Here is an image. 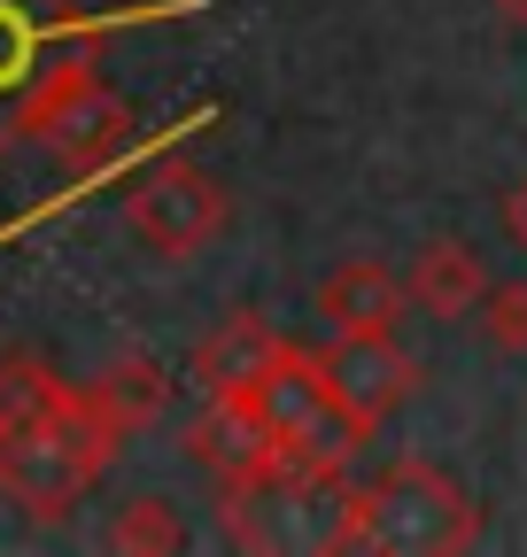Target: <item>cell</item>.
<instances>
[{"instance_id":"cell-4","label":"cell","mask_w":527,"mask_h":557,"mask_svg":"<svg viewBox=\"0 0 527 557\" xmlns=\"http://www.w3.org/2000/svg\"><path fill=\"white\" fill-rule=\"evenodd\" d=\"M225 218H233L225 186H218L203 163H186L179 148H163L156 163H140V171H132V186H124V225H132V240H140L148 256H163V263H194V256L225 233Z\"/></svg>"},{"instance_id":"cell-13","label":"cell","mask_w":527,"mask_h":557,"mask_svg":"<svg viewBox=\"0 0 527 557\" xmlns=\"http://www.w3.org/2000/svg\"><path fill=\"white\" fill-rule=\"evenodd\" d=\"M474 333H481L489 357H527V278L489 287V302L474 310Z\"/></svg>"},{"instance_id":"cell-9","label":"cell","mask_w":527,"mask_h":557,"mask_svg":"<svg viewBox=\"0 0 527 557\" xmlns=\"http://www.w3.org/2000/svg\"><path fill=\"white\" fill-rule=\"evenodd\" d=\"M280 348H287V333L264 318V310H225L203 341H194L186 372H194V387H203V395H225V387H248L256 372H272Z\"/></svg>"},{"instance_id":"cell-6","label":"cell","mask_w":527,"mask_h":557,"mask_svg":"<svg viewBox=\"0 0 527 557\" xmlns=\"http://www.w3.org/2000/svg\"><path fill=\"white\" fill-rule=\"evenodd\" d=\"M186 457L218 487H256V496H280L287 487V457L272 449V434L256 426V410L241 395H203V410L186 426Z\"/></svg>"},{"instance_id":"cell-2","label":"cell","mask_w":527,"mask_h":557,"mask_svg":"<svg viewBox=\"0 0 527 557\" xmlns=\"http://www.w3.org/2000/svg\"><path fill=\"white\" fill-rule=\"evenodd\" d=\"M94 47L101 39H71V54L47 62L16 101V132L39 139V148L71 171V186H94V178H109V171H124L140 156V116L101 78Z\"/></svg>"},{"instance_id":"cell-1","label":"cell","mask_w":527,"mask_h":557,"mask_svg":"<svg viewBox=\"0 0 527 557\" xmlns=\"http://www.w3.org/2000/svg\"><path fill=\"white\" fill-rule=\"evenodd\" d=\"M124 442L94 387H71L47 357H0V496L24 519H71Z\"/></svg>"},{"instance_id":"cell-7","label":"cell","mask_w":527,"mask_h":557,"mask_svg":"<svg viewBox=\"0 0 527 557\" xmlns=\"http://www.w3.org/2000/svg\"><path fill=\"white\" fill-rule=\"evenodd\" d=\"M412 318V287L404 271L380 256H342L334 271L318 278V325L334 341H365V333H395Z\"/></svg>"},{"instance_id":"cell-14","label":"cell","mask_w":527,"mask_h":557,"mask_svg":"<svg viewBox=\"0 0 527 557\" xmlns=\"http://www.w3.org/2000/svg\"><path fill=\"white\" fill-rule=\"evenodd\" d=\"M504 233H512V240H519V256H527V171L504 186Z\"/></svg>"},{"instance_id":"cell-15","label":"cell","mask_w":527,"mask_h":557,"mask_svg":"<svg viewBox=\"0 0 527 557\" xmlns=\"http://www.w3.org/2000/svg\"><path fill=\"white\" fill-rule=\"evenodd\" d=\"M489 9H497V16H504L512 32H527V0H489Z\"/></svg>"},{"instance_id":"cell-5","label":"cell","mask_w":527,"mask_h":557,"mask_svg":"<svg viewBox=\"0 0 527 557\" xmlns=\"http://www.w3.org/2000/svg\"><path fill=\"white\" fill-rule=\"evenodd\" d=\"M310 357H318L326 395L342 403V418L357 434H380L388 418L412 403V387H419V364H412V348L395 333H365V341H334V333H326V348H310Z\"/></svg>"},{"instance_id":"cell-11","label":"cell","mask_w":527,"mask_h":557,"mask_svg":"<svg viewBox=\"0 0 527 557\" xmlns=\"http://www.w3.org/2000/svg\"><path fill=\"white\" fill-rule=\"evenodd\" d=\"M86 387L101 395V410L117 418L124 434H148L156 418L171 410V380H163V364H156V357H109Z\"/></svg>"},{"instance_id":"cell-10","label":"cell","mask_w":527,"mask_h":557,"mask_svg":"<svg viewBox=\"0 0 527 557\" xmlns=\"http://www.w3.org/2000/svg\"><path fill=\"white\" fill-rule=\"evenodd\" d=\"M124 24H140V16H24L16 0H0V94H24L39 78V54L62 47V39H109Z\"/></svg>"},{"instance_id":"cell-3","label":"cell","mask_w":527,"mask_h":557,"mask_svg":"<svg viewBox=\"0 0 527 557\" xmlns=\"http://www.w3.org/2000/svg\"><path fill=\"white\" fill-rule=\"evenodd\" d=\"M481 542V504L427 457H395L372 480V549L380 557H450Z\"/></svg>"},{"instance_id":"cell-8","label":"cell","mask_w":527,"mask_h":557,"mask_svg":"<svg viewBox=\"0 0 527 557\" xmlns=\"http://www.w3.org/2000/svg\"><path fill=\"white\" fill-rule=\"evenodd\" d=\"M404 287H412V310H419V318H434V325H466V318L489 302V263H481L474 240L434 233V240L412 248Z\"/></svg>"},{"instance_id":"cell-12","label":"cell","mask_w":527,"mask_h":557,"mask_svg":"<svg viewBox=\"0 0 527 557\" xmlns=\"http://www.w3.org/2000/svg\"><path fill=\"white\" fill-rule=\"evenodd\" d=\"M101 542L117 557H179L186 549V519H179L171 496H132V504H117V519H109Z\"/></svg>"}]
</instances>
